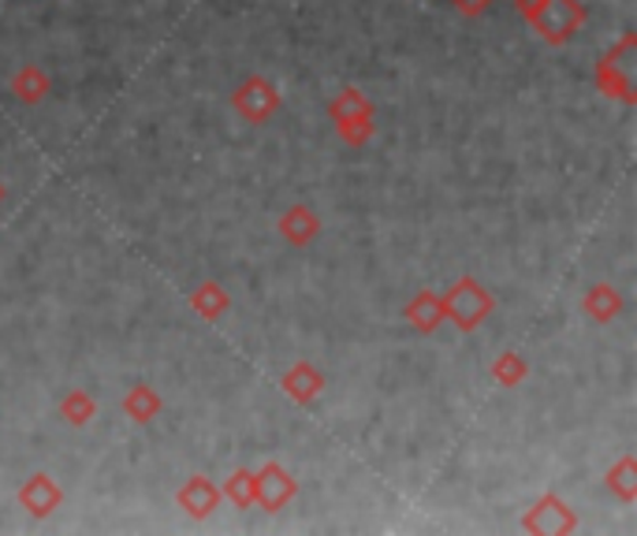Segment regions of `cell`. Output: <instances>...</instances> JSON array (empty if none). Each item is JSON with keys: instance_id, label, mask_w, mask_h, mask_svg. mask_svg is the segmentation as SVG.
<instances>
[{"instance_id": "cell-1", "label": "cell", "mask_w": 637, "mask_h": 536, "mask_svg": "<svg viewBox=\"0 0 637 536\" xmlns=\"http://www.w3.org/2000/svg\"><path fill=\"white\" fill-rule=\"evenodd\" d=\"M514 12H519L522 20L533 26V34H537L544 45H552V49L567 45L589 20L581 0H514Z\"/></svg>"}, {"instance_id": "cell-2", "label": "cell", "mask_w": 637, "mask_h": 536, "mask_svg": "<svg viewBox=\"0 0 637 536\" xmlns=\"http://www.w3.org/2000/svg\"><path fill=\"white\" fill-rule=\"evenodd\" d=\"M597 90L612 101H637V34H623L597 63Z\"/></svg>"}, {"instance_id": "cell-3", "label": "cell", "mask_w": 637, "mask_h": 536, "mask_svg": "<svg viewBox=\"0 0 637 536\" xmlns=\"http://www.w3.org/2000/svg\"><path fill=\"white\" fill-rule=\"evenodd\" d=\"M328 119H332V127H336L339 142H347L350 150H362V145L377 131L373 101H369L362 90H355V86L339 90V94L328 101Z\"/></svg>"}, {"instance_id": "cell-4", "label": "cell", "mask_w": 637, "mask_h": 536, "mask_svg": "<svg viewBox=\"0 0 637 536\" xmlns=\"http://www.w3.org/2000/svg\"><path fill=\"white\" fill-rule=\"evenodd\" d=\"M440 302H444V321L455 325L459 331H477L496 306L493 294H488L474 276H459V280L440 294Z\"/></svg>"}, {"instance_id": "cell-5", "label": "cell", "mask_w": 637, "mask_h": 536, "mask_svg": "<svg viewBox=\"0 0 637 536\" xmlns=\"http://www.w3.org/2000/svg\"><path fill=\"white\" fill-rule=\"evenodd\" d=\"M280 86H276L273 79L265 75H251L243 79L235 86L232 94V108L239 119H246V124H269V119L280 113Z\"/></svg>"}, {"instance_id": "cell-6", "label": "cell", "mask_w": 637, "mask_h": 536, "mask_svg": "<svg viewBox=\"0 0 637 536\" xmlns=\"http://www.w3.org/2000/svg\"><path fill=\"white\" fill-rule=\"evenodd\" d=\"M522 529L525 533H537V536H556V533H575L578 529V514L570 511L567 503L556 496V492H548V496H541L537 503L525 511L522 517Z\"/></svg>"}, {"instance_id": "cell-7", "label": "cell", "mask_w": 637, "mask_h": 536, "mask_svg": "<svg viewBox=\"0 0 637 536\" xmlns=\"http://www.w3.org/2000/svg\"><path fill=\"white\" fill-rule=\"evenodd\" d=\"M257 474V506H265L269 514L283 511L294 496H299V480H294L280 462H265Z\"/></svg>"}, {"instance_id": "cell-8", "label": "cell", "mask_w": 637, "mask_h": 536, "mask_svg": "<svg viewBox=\"0 0 637 536\" xmlns=\"http://www.w3.org/2000/svg\"><path fill=\"white\" fill-rule=\"evenodd\" d=\"M15 499H20V506H23L26 514L49 517V514H57V511H60L63 488H60L49 474H34V477H26L23 485H20V492H15Z\"/></svg>"}, {"instance_id": "cell-9", "label": "cell", "mask_w": 637, "mask_h": 536, "mask_svg": "<svg viewBox=\"0 0 637 536\" xmlns=\"http://www.w3.org/2000/svg\"><path fill=\"white\" fill-rule=\"evenodd\" d=\"M220 499H224V492H220L217 485H212L209 477L194 474L190 480H183V488L175 492V503H179L183 514H190L194 522H206V517L217 511Z\"/></svg>"}, {"instance_id": "cell-10", "label": "cell", "mask_w": 637, "mask_h": 536, "mask_svg": "<svg viewBox=\"0 0 637 536\" xmlns=\"http://www.w3.org/2000/svg\"><path fill=\"white\" fill-rule=\"evenodd\" d=\"M280 387L288 392L291 403L310 406L321 392H325V373H321L317 365H310V362H291L288 369H283Z\"/></svg>"}, {"instance_id": "cell-11", "label": "cell", "mask_w": 637, "mask_h": 536, "mask_svg": "<svg viewBox=\"0 0 637 536\" xmlns=\"http://www.w3.org/2000/svg\"><path fill=\"white\" fill-rule=\"evenodd\" d=\"M321 228H325V224H321V217L310 206H291L280 220H276V231H280L283 243H291V246H299V249L310 246V243H317Z\"/></svg>"}, {"instance_id": "cell-12", "label": "cell", "mask_w": 637, "mask_h": 536, "mask_svg": "<svg viewBox=\"0 0 637 536\" xmlns=\"http://www.w3.org/2000/svg\"><path fill=\"white\" fill-rule=\"evenodd\" d=\"M581 310H586V317L593 321V325H612V321H618V313L626 310V302L612 283H593V288L586 291V299H581Z\"/></svg>"}, {"instance_id": "cell-13", "label": "cell", "mask_w": 637, "mask_h": 536, "mask_svg": "<svg viewBox=\"0 0 637 536\" xmlns=\"http://www.w3.org/2000/svg\"><path fill=\"white\" fill-rule=\"evenodd\" d=\"M403 317L410 321V325L418 328V331H425V336H429V331H437L440 325H444V302H440L437 291L425 288V291H418L403 306Z\"/></svg>"}, {"instance_id": "cell-14", "label": "cell", "mask_w": 637, "mask_h": 536, "mask_svg": "<svg viewBox=\"0 0 637 536\" xmlns=\"http://www.w3.org/2000/svg\"><path fill=\"white\" fill-rule=\"evenodd\" d=\"M228 306H232V294L220 288L217 280H206V283H198V288L190 291V310L198 313L201 321H209V325L224 317Z\"/></svg>"}, {"instance_id": "cell-15", "label": "cell", "mask_w": 637, "mask_h": 536, "mask_svg": "<svg viewBox=\"0 0 637 536\" xmlns=\"http://www.w3.org/2000/svg\"><path fill=\"white\" fill-rule=\"evenodd\" d=\"M49 90H53V82L38 63H23L12 75V94L15 101H23V105H38V101L49 97Z\"/></svg>"}, {"instance_id": "cell-16", "label": "cell", "mask_w": 637, "mask_h": 536, "mask_svg": "<svg viewBox=\"0 0 637 536\" xmlns=\"http://www.w3.org/2000/svg\"><path fill=\"white\" fill-rule=\"evenodd\" d=\"M604 488L615 499H623V503H634V499H637V458L634 455L618 458L615 466L604 474Z\"/></svg>"}, {"instance_id": "cell-17", "label": "cell", "mask_w": 637, "mask_h": 536, "mask_svg": "<svg viewBox=\"0 0 637 536\" xmlns=\"http://www.w3.org/2000/svg\"><path fill=\"white\" fill-rule=\"evenodd\" d=\"M161 410H164L161 395H157L153 387H146V384H138V387H131V392L124 395V413L135 424H150Z\"/></svg>"}, {"instance_id": "cell-18", "label": "cell", "mask_w": 637, "mask_h": 536, "mask_svg": "<svg viewBox=\"0 0 637 536\" xmlns=\"http://www.w3.org/2000/svg\"><path fill=\"white\" fill-rule=\"evenodd\" d=\"M94 413H97V399H94L90 392H82V387H76V392L63 395L60 418L68 421V424H76V429H86V424L94 421Z\"/></svg>"}, {"instance_id": "cell-19", "label": "cell", "mask_w": 637, "mask_h": 536, "mask_svg": "<svg viewBox=\"0 0 637 536\" xmlns=\"http://www.w3.org/2000/svg\"><path fill=\"white\" fill-rule=\"evenodd\" d=\"M220 492H224V499H232L239 511H251L257 503V474L254 469H235V474L224 480Z\"/></svg>"}, {"instance_id": "cell-20", "label": "cell", "mask_w": 637, "mask_h": 536, "mask_svg": "<svg viewBox=\"0 0 637 536\" xmlns=\"http://www.w3.org/2000/svg\"><path fill=\"white\" fill-rule=\"evenodd\" d=\"M488 376H493V384H500V387H519L525 376H530V365H525L522 354L503 350V354L493 362V369H488Z\"/></svg>"}, {"instance_id": "cell-21", "label": "cell", "mask_w": 637, "mask_h": 536, "mask_svg": "<svg viewBox=\"0 0 637 536\" xmlns=\"http://www.w3.org/2000/svg\"><path fill=\"white\" fill-rule=\"evenodd\" d=\"M451 8L459 15H466V20H477V15H485L493 8V0H451Z\"/></svg>"}, {"instance_id": "cell-22", "label": "cell", "mask_w": 637, "mask_h": 536, "mask_svg": "<svg viewBox=\"0 0 637 536\" xmlns=\"http://www.w3.org/2000/svg\"><path fill=\"white\" fill-rule=\"evenodd\" d=\"M8 198V187H4V183H0V201H4Z\"/></svg>"}]
</instances>
